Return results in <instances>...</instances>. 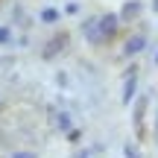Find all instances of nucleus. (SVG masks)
Instances as JSON below:
<instances>
[{"label": "nucleus", "instance_id": "obj_1", "mask_svg": "<svg viewBox=\"0 0 158 158\" xmlns=\"http://www.w3.org/2000/svg\"><path fill=\"white\" fill-rule=\"evenodd\" d=\"M97 27H100L102 41H108V38H114V35H117V29H120V18H117V15H102V18H97Z\"/></svg>", "mask_w": 158, "mask_h": 158}, {"label": "nucleus", "instance_id": "obj_2", "mask_svg": "<svg viewBox=\"0 0 158 158\" xmlns=\"http://www.w3.org/2000/svg\"><path fill=\"white\" fill-rule=\"evenodd\" d=\"M143 111H147V97H141V100H138V108H135V132H138V141H143V138H147Z\"/></svg>", "mask_w": 158, "mask_h": 158}, {"label": "nucleus", "instance_id": "obj_3", "mask_svg": "<svg viewBox=\"0 0 158 158\" xmlns=\"http://www.w3.org/2000/svg\"><path fill=\"white\" fill-rule=\"evenodd\" d=\"M82 29H85V35H88L91 44H102V35H100V27H97V18L85 21V23H82Z\"/></svg>", "mask_w": 158, "mask_h": 158}, {"label": "nucleus", "instance_id": "obj_4", "mask_svg": "<svg viewBox=\"0 0 158 158\" xmlns=\"http://www.w3.org/2000/svg\"><path fill=\"white\" fill-rule=\"evenodd\" d=\"M143 44H147V38H143V35H135V38H129V41H126V56H135V53H141V50H143Z\"/></svg>", "mask_w": 158, "mask_h": 158}, {"label": "nucleus", "instance_id": "obj_5", "mask_svg": "<svg viewBox=\"0 0 158 158\" xmlns=\"http://www.w3.org/2000/svg\"><path fill=\"white\" fill-rule=\"evenodd\" d=\"M135 15H141V3H138V0H129V3L123 6V12H120V18L129 21V18H135Z\"/></svg>", "mask_w": 158, "mask_h": 158}, {"label": "nucleus", "instance_id": "obj_6", "mask_svg": "<svg viewBox=\"0 0 158 158\" xmlns=\"http://www.w3.org/2000/svg\"><path fill=\"white\" fill-rule=\"evenodd\" d=\"M64 44H68V35H64V32H62V35H56V38L50 41V50H47L44 56H53V53H59V50H62Z\"/></svg>", "mask_w": 158, "mask_h": 158}, {"label": "nucleus", "instance_id": "obj_7", "mask_svg": "<svg viewBox=\"0 0 158 158\" xmlns=\"http://www.w3.org/2000/svg\"><path fill=\"white\" fill-rule=\"evenodd\" d=\"M135 88H138V76L132 73V79L126 82V88H123V102H132V97H135Z\"/></svg>", "mask_w": 158, "mask_h": 158}, {"label": "nucleus", "instance_id": "obj_8", "mask_svg": "<svg viewBox=\"0 0 158 158\" xmlns=\"http://www.w3.org/2000/svg\"><path fill=\"white\" fill-rule=\"evenodd\" d=\"M41 21H47V23L59 21V12H56V9H44V12H41Z\"/></svg>", "mask_w": 158, "mask_h": 158}, {"label": "nucleus", "instance_id": "obj_9", "mask_svg": "<svg viewBox=\"0 0 158 158\" xmlns=\"http://www.w3.org/2000/svg\"><path fill=\"white\" fill-rule=\"evenodd\" d=\"M59 129H64V132L70 129V117L68 114H59Z\"/></svg>", "mask_w": 158, "mask_h": 158}, {"label": "nucleus", "instance_id": "obj_10", "mask_svg": "<svg viewBox=\"0 0 158 158\" xmlns=\"http://www.w3.org/2000/svg\"><path fill=\"white\" fill-rule=\"evenodd\" d=\"M9 38H12V32H9V29H3V27H0V44H6Z\"/></svg>", "mask_w": 158, "mask_h": 158}, {"label": "nucleus", "instance_id": "obj_11", "mask_svg": "<svg viewBox=\"0 0 158 158\" xmlns=\"http://www.w3.org/2000/svg\"><path fill=\"white\" fill-rule=\"evenodd\" d=\"M12 158H35V155H32V152H15Z\"/></svg>", "mask_w": 158, "mask_h": 158}, {"label": "nucleus", "instance_id": "obj_12", "mask_svg": "<svg viewBox=\"0 0 158 158\" xmlns=\"http://www.w3.org/2000/svg\"><path fill=\"white\" fill-rule=\"evenodd\" d=\"M126 158H138V152H135L132 147H126Z\"/></svg>", "mask_w": 158, "mask_h": 158}, {"label": "nucleus", "instance_id": "obj_13", "mask_svg": "<svg viewBox=\"0 0 158 158\" xmlns=\"http://www.w3.org/2000/svg\"><path fill=\"white\" fill-rule=\"evenodd\" d=\"M155 62H158V56H155Z\"/></svg>", "mask_w": 158, "mask_h": 158}]
</instances>
